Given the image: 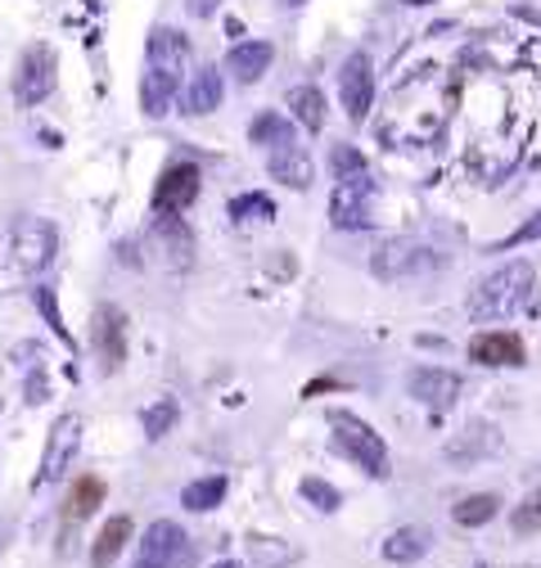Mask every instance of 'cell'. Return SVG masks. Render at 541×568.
I'll return each mask as SVG.
<instances>
[{
  "label": "cell",
  "mask_w": 541,
  "mask_h": 568,
  "mask_svg": "<svg viewBox=\"0 0 541 568\" xmlns=\"http://www.w3.org/2000/svg\"><path fill=\"white\" fill-rule=\"evenodd\" d=\"M532 280H537L532 262H506L501 271H492V275H483L479 284H473L465 312L473 321H510L528 303Z\"/></svg>",
  "instance_id": "obj_1"
},
{
  "label": "cell",
  "mask_w": 541,
  "mask_h": 568,
  "mask_svg": "<svg viewBox=\"0 0 541 568\" xmlns=\"http://www.w3.org/2000/svg\"><path fill=\"white\" fill-rule=\"evenodd\" d=\"M329 429H334V447L348 460H357L370 478H388V443L366 419H357L353 410H329Z\"/></svg>",
  "instance_id": "obj_2"
},
{
  "label": "cell",
  "mask_w": 541,
  "mask_h": 568,
  "mask_svg": "<svg viewBox=\"0 0 541 568\" xmlns=\"http://www.w3.org/2000/svg\"><path fill=\"white\" fill-rule=\"evenodd\" d=\"M375 275L379 280H416V275H433L447 266V257L429 244H416V240H388L375 248Z\"/></svg>",
  "instance_id": "obj_3"
},
{
  "label": "cell",
  "mask_w": 541,
  "mask_h": 568,
  "mask_svg": "<svg viewBox=\"0 0 541 568\" xmlns=\"http://www.w3.org/2000/svg\"><path fill=\"white\" fill-rule=\"evenodd\" d=\"M59 253V235L45 217H19L10 226V262L23 275H41Z\"/></svg>",
  "instance_id": "obj_4"
},
{
  "label": "cell",
  "mask_w": 541,
  "mask_h": 568,
  "mask_svg": "<svg viewBox=\"0 0 541 568\" xmlns=\"http://www.w3.org/2000/svg\"><path fill=\"white\" fill-rule=\"evenodd\" d=\"M131 568H194V541L185 537L181 524L159 519V524L145 528L141 550H135Z\"/></svg>",
  "instance_id": "obj_5"
},
{
  "label": "cell",
  "mask_w": 541,
  "mask_h": 568,
  "mask_svg": "<svg viewBox=\"0 0 541 568\" xmlns=\"http://www.w3.org/2000/svg\"><path fill=\"white\" fill-rule=\"evenodd\" d=\"M370 207H375V181L366 172H348L338 176V185L329 190V222L338 231H361L370 226Z\"/></svg>",
  "instance_id": "obj_6"
},
{
  "label": "cell",
  "mask_w": 541,
  "mask_h": 568,
  "mask_svg": "<svg viewBox=\"0 0 541 568\" xmlns=\"http://www.w3.org/2000/svg\"><path fill=\"white\" fill-rule=\"evenodd\" d=\"M54 73H59V59L50 45H28L23 59H19V78H14V100L23 109L41 104L50 91H54Z\"/></svg>",
  "instance_id": "obj_7"
},
{
  "label": "cell",
  "mask_w": 541,
  "mask_h": 568,
  "mask_svg": "<svg viewBox=\"0 0 541 568\" xmlns=\"http://www.w3.org/2000/svg\"><path fill=\"white\" fill-rule=\"evenodd\" d=\"M78 447H82V415H59L45 443V456H41V469H37V487H50L54 478H63Z\"/></svg>",
  "instance_id": "obj_8"
},
{
  "label": "cell",
  "mask_w": 541,
  "mask_h": 568,
  "mask_svg": "<svg viewBox=\"0 0 541 568\" xmlns=\"http://www.w3.org/2000/svg\"><path fill=\"white\" fill-rule=\"evenodd\" d=\"M338 95H344V109L353 122H361L375 104V68H370V54H348V63L338 68Z\"/></svg>",
  "instance_id": "obj_9"
},
{
  "label": "cell",
  "mask_w": 541,
  "mask_h": 568,
  "mask_svg": "<svg viewBox=\"0 0 541 568\" xmlns=\"http://www.w3.org/2000/svg\"><path fill=\"white\" fill-rule=\"evenodd\" d=\"M198 181L203 176H198L194 163H172L154 185V212L159 217H181V212L198 199Z\"/></svg>",
  "instance_id": "obj_10"
},
{
  "label": "cell",
  "mask_w": 541,
  "mask_h": 568,
  "mask_svg": "<svg viewBox=\"0 0 541 568\" xmlns=\"http://www.w3.org/2000/svg\"><path fill=\"white\" fill-rule=\"evenodd\" d=\"M145 68H150V73L172 78V82H185L190 41H185L176 28H154V32H150V50H145Z\"/></svg>",
  "instance_id": "obj_11"
},
{
  "label": "cell",
  "mask_w": 541,
  "mask_h": 568,
  "mask_svg": "<svg viewBox=\"0 0 541 568\" xmlns=\"http://www.w3.org/2000/svg\"><path fill=\"white\" fill-rule=\"evenodd\" d=\"M469 362L473 366H523L528 362V352L519 343V334H506V329H483V334H473L469 338Z\"/></svg>",
  "instance_id": "obj_12"
},
{
  "label": "cell",
  "mask_w": 541,
  "mask_h": 568,
  "mask_svg": "<svg viewBox=\"0 0 541 568\" xmlns=\"http://www.w3.org/2000/svg\"><path fill=\"white\" fill-rule=\"evenodd\" d=\"M91 338H95V352H100V366L122 371V362H126V316L118 307H100Z\"/></svg>",
  "instance_id": "obj_13"
},
{
  "label": "cell",
  "mask_w": 541,
  "mask_h": 568,
  "mask_svg": "<svg viewBox=\"0 0 541 568\" xmlns=\"http://www.w3.org/2000/svg\"><path fill=\"white\" fill-rule=\"evenodd\" d=\"M406 393L425 406H451L460 397V375H451L442 366H420V371H411V379H406Z\"/></svg>",
  "instance_id": "obj_14"
},
{
  "label": "cell",
  "mask_w": 541,
  "mask_h": 568,
  "mask_svg": "<svg viewBox=\"0 0 541 568\" xmlns=\"http://www.w3.org/2000/svg\"><path fill=\"white\" fill-rule=\"evenodd\" d=\"M266 168H270V176H276L280 185H294V190H307L316 181V168H312V159H307V150L298 145V140L266 150Z\"/></svg>",
  "instance_id": "obj_15"
},
{
  "label": "cell",
  "mask_w": 541,
  "mask_h": 568,
  "mask_svg": "<svg viewBox=\"0 0 541 568\" xmlns=\"http://www.w3.org/2000/svg\"><path fill=\"white\" fill-rule=\"evenodd\" d=\"M270 59H276V50H270L266 41H239V45L226 54V73H231L235 82L253 87V82H262V78H266Z\"/></svg>",
  "instance_id": "obj_16"
},
{
  "label": "cell",
  "mask_w": 541,
  "mask_h": 568,
  "mask_svg": "<svg viewBox=\"0 0 541 568\" xmlns=\"http://www.w3.org/2000/svg\"><path fill=\"white\" fill-rule=\"evenodd\" d=\"M222 100H226L222 73H217V68H198V73L190 78V87H185V100L181 104H185L190 118H203V113H217Z\"/></svg>",
  "instance_id": "obj_17"
},
{
  "label": "cell",
  "mask_w": 541,
  "mask_h": 568,
  "mask_svg": "<svg viewBox=\"0 0 541 568\" xmlns=\"http://www.w3.org/2000/svg\"><path fill=\"white\" fill-rule=\"evenodd\" d=\"M429 546H433V532L429 528H420V524H406V528H397L388 541H384V559L388 564H420L425 555H429Z\"/></svg>",
  "instance_id": "obj_18"
},
{
  "label": "cell",
  "mask_w": 541,
  "mask_h": 568,
  "mask_svg": "<svg viewBox=\"0 0 541 568\" xmlns=\"http://www.w3.org/2000/svg\"><path fill=\"white\" fill-rule=\"evenodd\" d=\"M126 541H131V519H126V515H113V519L100 528L95 546H91V564H95V568H109V564L126 550Z\"/></svg>",
  "instance_id": "obj_19"
},
{
  "label": "cell",
  "mask_w": 541,
  "mask_h": 568,
  "mask_svg": "<svg viewBox=\"0 0 541 568\" xmlns=\"http://www.w3.org/2000/svg\"><path fill=\"white\" fill-rule=\"evenodd\" d=\"M244 546H248L253 568H289V564L298 559V546H289V541H280V537H262V532H253Z\"/></svg>",
  "instance_id": "obj_20"
},
{
  "label": "cell",
  "mask_w": 541,
  "mask_h": 568,
  "mask_svg": "<svg viewBox=\"0 0 541 568\" xmlns=\"http://www.w3.org/2000/svg\"><path fill=\"white\" fill-rule=\"evenodd\" d=\"M222 496H226V478H222V474H208V478H194V483L181 491V506L194 510V515H203V510H217Z\"/></svg>",
  "instance_id": "obj_21"
},
{
  "label": "cell",
  "mask_w": 541,
  "mask_h": 568,
  "mask_svg": "<svg viewBox=\"0 0 541 568\" xmlns=\"http://www.w3.org/2000/svg\"><path fill=\"white\" fill-rule=\"evenodd\" d=\"M289 113H294L312 135L325 131V95H320L316 87H294V91H289Z\"/></svg>",
  "instance_id": "obj_22"
},
{
  "label": "cell",
  "mask_w": 541,
  "mask_h": 568,
  "mask_svg": "<svg viewBox=\"0 0 541 568\" xmlns=\"http://www.w3.org/2000/svg\"><path fill=\"white\" fill-rule=\"evenodd\" d=\"M497 515H501V496H492V491L465 496V501L451 510V519H456L460 528H483V524H492Z\"/></svg>",
  "instance_id": "obj_23"
},
{
  "label": "cell",
  "mask_w": 541,
  "mask_h": 568,
  "mask_svg": "<svg viewBox=\"0 0 541 568\" xmlns=\"http://www.w3.org/2000/svg\"><path fill=\"white\" fill-rule=\"evenodd\" d=\"M248 140H253V145H262V150H276V145H289V140H298V135H294V126H289L285 113H262V118H253Z\"/></svg>",
  "instance_id": "obj_24"
},
{
  "label": "cell",
  "mask_w": 541,
  "mask_h": 568,
  "mask_svg": "<svg viewBox=\"0 0 541 568\" xmlns=\"http://www.w3.org/2000/svg\"><path fill=\"white\" fill-rule=\"evenodd\" d=\"M154 235H159V244H163V253H167V262H172V266H190L194 240H190V231H185L176 217H159Z\"/></svg>",
  "instance_id": "obj_25"
},
{
  "label": "cell",
  "mask_w": 541,
  "mask_h": 568,
  "mask_svg": "<svg viewBox=\"0 0 541 568\" xmlns=\"http://www.w3.org/2000/svg\"><path fill=\"white\" fill-rule=\"evenodd\" d=\"M100 501H104V483L86 474V478H78V483H73V491H68V506H63V519H73V524H78V519L95 515V506H100Z\"/></svg>",
  "instance_id": "obj_26"
},
{
  "label": "cell",
  "mask_w": 541,
  "mask_h": 568,
  "mask_svg": "<svg viewBox=\"0 0 541 568\" xmlns=\"http://www.w3.org/2000/svg\"><path fill=\"white\" fill-rule=\"evenodd\" d=\"M231 217H235V226L270 222V217H276V203H270L266 194H239V199H231Z\"/></svg>",
  "instance_id": "obj_27"
},
{
  "label": "cell",
  "mask_w": 541,
  "mask_h": 568,
  "mask_svg": "<svg viewBox=\"0 0 541 568\" xmlns=\"http://www.w3.org/2000/svg\"><path fill=\"white\" fill-rule=\"evenodd\" d=\"M497 447V434H492V424H469V429H465V438L460 443H451V456L460 460V456H488Z\"/></svg>",
  "instance_id": "obj_28"
},
{
  "label": "cell",
  "mask_w": 541,
  "mask_h": 568,
  "mask_svg": "<svg viewBox=\"0 0 541 568\" xmlns=\"http://www.w3.org/2000/svg\"><path fill=\"white\" fill-rule=\"evenodd\" d=\"M176 415H181V406L172 402V397H163V402H154L145 415H141V424H145V438H167L172 434V424H176Z\"/></svg>",
  "instance_id": "obj_29"
},
{
  "label": "cell",
  "mask_w": 541,
  "mask_h": 568,
  "mask_svg": "<svg viewBox=\"0 0 541 568\" xmlns=\"http://www.w3.org/2000/svg\"><path fill=\"white\" fill-rule=\"evenodd\" d=\"M510 524H514L519 537L541 532V491H528V496H523V501L514 506V515H510Z\"/></svg>",
  "instance_id": "obj_30"
},
{
  "label": "cell",
  "mask_w": 541,
  "mask_h": 568,
  "mask_svg": "<svg viewBox=\"0 0 541 568\" xmlns=\"http://www.w3.org/2000/svg\"><path fill=\"white\" fill-rule=\"evenodd\" d=\"M303 496L316 506V510H325V515H334L338 506H344V496H338V487L334 483H325V478H303Z\"/></svg>",
  "instance_id": "obj_31"
},
{
  "label": "cell",
  "mask_w": 541,
  "mask_h": 568,
  "mask_svg": "<svg viewBox=\"0 0 541 568\" xmlns=\"http://www.w3.org/2000/svg\"><path fill=\"white\" fill-rule=\"evenodd\" d=\"M334 172H338V176H348V172H366V159H361L357 150H348V145H338V150H334Z\"/></svg>",
  "instance_id": "obj_32"
},
{
  "label": "cell",
  "mask_w": 541,
  "mask_h": 568,
  "mask_svg": "<svg viewBox=\"0 0 541 568\" xmlns=\"http://www.w3.org/2000/svg\"><path fill=\"white\" fill-rule=\"evenodd\" d=\"M532 240H541V212H537L532 222H523V226H519L510 240H501L497 248H519V244H532Z\"/></svg>",
  "instance_id": "obj_33"
},
{
  "label": "cell",
  "mask_w": 541,
  "mask_h": 568,
  "mask_svg": "<svg viewBox=\"0 0 541 568\" xmlns=\"http://www.w3.org/2000/svg\"><path fill=\"white\" fill-rule=\"evenodd\" d=\"M37 307L45 312V321L54 325V334L68 343V329H63V316H59V307H54V294H50V290H37Z\"/></svg>",
  "instance_id": "obj_34"
},
{
  "label": "cell",
  "mask_w": 541,
  "mask_h": 568,
  "mask_svg": "<svg viewBox=\"0 0 541 568\" xmlns=\"http://www.w3.org/2000/svg\"><path fill=\"white\" fill-rule=\"evenodd\" d=\"M217 6H222V0H185V10H190L194 19H213Z\"/></svg>",
  "instance_id": "obj_35"
},
{
  "label": "cell",
  "mask_w": 541,
  "mask_h": 568,
  "mask_svg": "<svg viewBox=\"0 0 541 568\" xmlns=\"http://www.w3.org/2000/svg\"><path fill=\"white\" fill-rule=\"evenodd\" d=\"M406 6H429V0H406Z\"/></svg>",
  "instance_id": "obj_36"
},
{
  "label": "cell",
  "mask_w": 541,
  "mask_h": 568,
  "mask_svg": "<svg viewBox=\"0 0 541 568\" xmlns=\"http://www.w3.org/2000/svg\"><path fill=\"white\" fill-rule=\"evenodd\" d=\"M280 6H303V0H280Z\"/></svg>",
  "instance_id": "obj_37"
},
{
  "label": "cell",
  "mask_w": 541,
  "mask_h": 568,
  "mask_svg": "<svg viewBox=\"0 0 541 568\" xmlns=\"http://www.w3.org/2000/svg\"><path fill=\"white\" fill-rule=\"evenodd\" d=\"M217 568H239V564H217Z\"/></svg>",
  "instance_id": "obj_38"
}]
</instances>
